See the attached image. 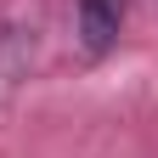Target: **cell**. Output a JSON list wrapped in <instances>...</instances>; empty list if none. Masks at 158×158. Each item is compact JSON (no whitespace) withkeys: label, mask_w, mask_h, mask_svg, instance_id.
<instances>
[{"label":"cell","mask_w":158,"mask_h":158,"mask_svg":"<svg viewBox=\"0 0 158 158\" xmlns=\"http://www.w3.org/2000/svg\"><path fill=\"white\" fill-rule=\"evenodd\" d=\"M130 0H73V34L85 56H107L118 45V28H124Z\"/></svg>","instance_id":"cell-1"}]
</instances>
